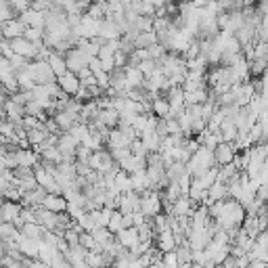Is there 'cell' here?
Masks as SVG:
<instances>
[{"instance_id": "6da1fadb", "label": "cell", "mask_w": 268, "mask_h": 268, "mask_svg": "<svg viewBox=\"0 0 268 268\" xmlns=\"http://www.w3.org/2000/svg\"><path fill=\"white\" fill-rule=\"evenodd\" d=\"M239 151L235 149L233 143H227V141H222L218 143V147L214 149V159H216V166H229L235 162V155H237Z\"/></svg>"}, {"instance_id": "7a4b0ae2", "label": "cell", "mask_w": 268, "mask_h": 268, "mask_svg": "<svg viewBox=\"0 0 268 268\" xmlns=\"http://www.w3.org/2000/svg\"><path fill=\"white\" fill-rule=\"evenodd\" d=\"M117 241H120L126 250L136 248V245L141 243V239H138V229H136V227H130V229L117 231Z\"/></svg>"}, {"instance_id": "3957f363", "label": "cell", "mask_w": 268, "mask_h": 268, "mask_svg": "<svg viewBox=\"0 0 268 268\" xmlns=\"http://www.w3.org/2000/svg\"><path fill=\"white\" fill-rule=\"evenodd\" d=\"M176 237H174V233L172 231H164V233H159V237H157V248H159V252H174L176 250Z\"/></svg>"}, {"instance_id": "277c9868", "label": "cell", "mask_w": 268, "mask_h": 268, "mask_svg": "<svg viewBox=\"0 0 268 268\" xmlns=\"http://www.w3.org/2000/svg\"><path fill=\"white\" fill-rule=\"evenodd\" d=\"M59 84H61V88L65 90L67 94H78V90H80V82H78V78L73 76V73H63V76H59Z\"/></svg>"}, {"instance_id": "5b68a950", "label": "cell", "mask_w": 268, "mask_h": 268, "mask_svg": "<svg viewBox=\"0 0 268 268\" xmlns=\"http://www.w3.org/2000/svg\"><path fill=\"white\" fill-rule=\"evenodd\" d=\"M266 69H268V59L254 57V59L250 61V76H252V78H262Z\"/></svg>"}, {"instance_id": "8992f818", "label": "cell", "mask_w": 268, "mask_h": 268, "mask_svg": "<svg viewBox=\"0 0 268 268\" xmlns=\"http://www.w3.org/2000/svg\"><path fill=\"white\" fill-rule=\"evenodd\" d=\"M90 166H92L94 170H107V168H111V159H109V155L96 151V153L90 157Z\"/></svg>"}, {"instance_id": "52a82bcc", "label": "cell", "mask_w": 268, "mask_h": 268, "mask_svg": "<svg viewBox=\"0 0 268 268\" xmlns=\"http://www.w3.org/2000/svg\"><path fill=\"white\" fill-rule=\"evenodd\" d=\"M44 206H46V210H50V212H63V210H67V203L63 201L61 197H46L44 199Z\"/></svg>"}, {"instance_id": "ba28073f", "label": "cell", "mask_w": 268, "mask_h": 268, "mask_svg": "<svg viewBox=\"0 0 268 268\" xmlns=\"http://www.w3.org/2000/svg\"><path fill=\"white\" fill-rule=\"evenodd\" d=\"M141 208H143V212H145V214H155V212L159 210L157 197H155V195H151V197L143 199V201H141Z\"/></svg>"}, {"instance_id": "9c48e42d", "label": "cell", "mask_w": 268, "mask_h": 268, "mask_svg": "<svg viewBox=\"0 0 268 268\" xmlns=\"http://www.w3.org/2000/svg\"><path fill=\"white\" fill-rule=\"evenodd\" d=\"M162 262H164L166 268H180V262H178V258H176V250H174V252H166L164 258H162Z\"/></svg>"}, {"instance_id": "30bf717a", "label": "cell", "mask_w": 268, "mask_h": 268, "mask_svg": "<svg viewBox=\"0 0 268 268\" xmlns=\"http://www.w3.org/2000/svg\"><path fill=\"white\" fill-rule=\"evenodd\" d=\"M153 109H155V113L157 115H162V117H166L168 113H170V103L168 101H155V105H153Z\"/></svg>"}, {"instance_id": "8fae6325", "label": "cell", "mask_w": 268, "mask_h": 268, "mask_svg": "<svg viewBox=\"0 0 268 268\" xmlns=\"http://www.w3.org/2000/svg\"><path fill=\"white\" fill-rule=\"evenodd\" d=\"M176 214L178 216H187L189 214V199H178L176 201Z\"/></svg>"}, {"instance_id": "7c38bea8", "label": "cell", "mask_w": 268, "mask_h": 268, "mask_svg": "<svg viewBox=\"0 0 268 268\" xmlns=\"http://www.w3.org/2000/svg\"><path fill=\"white\" fill-rule=\"evenodd\" d=\"M57 122H59L61 128H69V126L73 124V115H71V113H61V115L57 117Z\"/></svg>"}, {"instance_id": "4fadbf2b", "label": "cell", "mask_w": 268, "mask_h": 268, "mask_svg": "<svg viewBox=\"0 0 268 268\" xmlns=\"http://www.w3.org/2000/svg\"><path fill=\"white\" fill-rule=\"evenodd\" d=\"M141 71H138V69H130V71H128V80H130V84H134V86H138V82H141Z\"/></svg>"}, {"instance_id": "5bb4252c", "label": "cell", "mask_w": 268, "mask_h": 268, "mask_svg": "<svg viewBox=\"0 0 268 268\" xmlns=\"http://www.w3.org/2000/svg\"><path fill=\"white\" fill-rule=\"evenodd\" d=\"M25 231L29 233V235H27L29 239H38V237H40V235H38V233H40V229H36V227H27Z\"/></svg>"}, {"instance_id": "9a60e30c", "label": "cell", "mask_w": 268, "mask_h": 268, "mask_svg": "<svg viewBox=\"0 0 268 268\" xmlns=\"http://www.w3.org/2000/svg\"><path fill=\"white\" fill-rule=\"evenodd\" d=\"M250 268H268V262H262V260H252V262H250Z\"/></svg>"}, {"instance_id": "2e32d148", "label": "cell", "mask_w": 268, "mask_h": 268, "mask_svg": "<svg viewBox=\"0 0 268 268\" xmlns=\"http://www.w3.org/2000/svg\"><path fill=\"white\" fill-rule=\"evenodd\" d=\"M258 4V0H243V6H256Z\"/></svg>"}]
</instances>
